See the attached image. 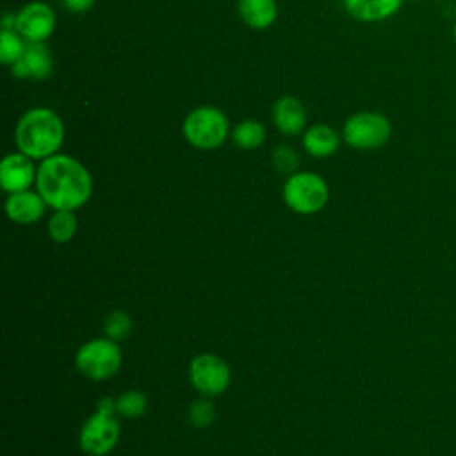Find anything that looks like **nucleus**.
I'll use <instances>...</instances> for the list:
<instances>
[{
    "label": "nucleus",
    "mask_w": 456,
    "mask_h": 456,
    "mask_svg": "<svg viewBox=\"0 0 456 456\" xmlns=\"http://www.w3.org/2000/svg\"><path fill=\"white\" fill-rule=\"evenodd\" d=\"M37 192L53 210H77L93 194V178L75 157L55 153L41 160L36 175Z\"/></svg>",
    "instance_id": "nucleus-1"
},
{
    "label": "nucleus",
    "mask_w": 456,
    "mask_h": 456,
    "mask_svg": "<svg viewBox=\"0 0 456 456\" xmlns=\"http://www.w3.org/2000/svg\"><path fill=\"white\" fill-rule=\"evenodd\" d=\"M14 141L27 157L45 160L55 155L64 141L62 119L48 107H34L18 119Z\"/></svg>",
    "instance_id": "nucleus-2"
},
{
    "label": "nucleus",
    "mask_w": 456,
    "mask_h": 456,
    "mask_svg": "<svg viewBox=\"0 0 456 456\" xmlns=\"http://www.w3.org/2000/svg\"><path fill=\"white\" fill-rule=\"evenodd\" d=\"M121 424L116 419V399L103 397L96 403V411L82 424L78 445L89 456H107L116 447Z\"/></svg>",
    "instance_id": "nucleus-3"
},
{
    "label": "nucleus",
    "mask_w": 456,
    "mask_h": 456,
    "mask_svg": "<svg viewBox=\"0 0 456 456\" xmlns=\"http://www.w3.org/2000/svg\"><path fill=\"white\" fill-rule=\"evenodd\" d=\"M228 118L226 114L210 105L192 109L182 125L183 137L198 150H216L228 137Z\"/></svg>",
    "instance_id": "nucleus-4"
},
{
    "label": "nucleus",
    "mask_w": 456,
    "mask_h": 456,
    "mask_svg": "<svg viewBox=\"0 0 456 456\" xmlns=\"http://www.w3.org/2000/svg\"><path fill=\"white\" fill-rule=\"evenodd\" d=\"M285 205L301 216H310L324 208L330 198L326 180L312 171H296L283 183Z\"/></svg>",
    "instance_id": "nucleus-5"
},
{
    "label": "nucleus",
    "mask_w": 456,
    "mask_h": 456,
    "mask_svg": "<svg viewBox=\"0 0 456 456\" xmlns=\"http://www.w3.org/2000/svg\"><path fill=\"white\" fill-rule=\"evenodd\" d=\"M123 362L121 349L116 340L93 338L82 344L75 354V365L78 372L93 381H103L112 378Z\"/></svg>",
    "instance_id": "nucleus-6"
},
{
    "label": "nucleus",
    "mask_w": 456,
    "mask_h": 456,
    "mask_svg": "<svg viewBox=\"0 0 456 456\" xmlns=\"http://www.w3.org/2000/svg\"><path fill=\"white\" fill-rule=\"evenodd\" d=\"M392 125L387 116L374 110H362L349 116L342 128V137L354 150H378L388 142Z\"/></svg>",
    "instance_id": "nucleus-7"
},
{
    "label": "nucleus",
    "mask_w": 456,
    "mask_h": 456,
    "mask_svg": "<svg viewBox=\"0 0 456 456\" xmlns=\"http://www.w3.org/2000/svg\"><path fill=\"white\" fill-rule=\"evenodd\" d=\"M189 379L192 387L208 397L221 395L230 385L228 363L212 353L196 354L189 363Z\"/></svg>",
    "instance_id": "nucleus-8"
},
{
    "label": "nucleus",
    "mask_w": 456,
    "mask_h": 456,
    "mask_svg": "<svg viewBox=\"0 0 456 456\" xmlns=\"http://www.w3.org/2000/svg\"><path fill=\"white\" fill-rule=\"evenodd\" d=\"M55 12L45 2H30L16 12V32L28 43H43L55 30Z\"/></svg>",
    "instance_id": "nucleus-9"
},
{
    "label": "nucleus",
    "mask_w": 456,
    "mask_h": 456,
    "mask_svg": "<svg viewBox=\"0 0 456 456\" xmlns=\"http://www.w3.org/2000/svg\"><path fill=\"white\" fill-rule=\"evenodd\" d=\"M36 175L32 159L21 151L9 153L0 162V185L9 194L27 191L36 182Z\"/></svg>",
    "instance_id": "nucleus-10"
},
{
    "label": "nucleus",
    "mask_w": 456,
    "mask_h": 456,
    "mask_svg": "<svg viewBox=\"0 0 456 456\" xmlns=\"http://www.w3.org/2000/svg\"><path fill=\"white\" fill-rule=\"evenodd\" d=\"M53 69V61L48 46L45 43H27V48L18 62L11 66V73L16 78L43 80L50 77Z\"/></svg>",
    "instance_id": "nucleus-11"
},
{
    "label": "nucleus",
    "mask_w": 456,
    "mask_h": 456,
    "mask_svg": "<svg viewBox=\"0 0 456 456\" xmlns=\"http://www.w3.org/2000/svg\"><path fill=\"white\" fill-rule=\"evenodd\" d=\"M46 207L48 205L45 203L43 196L37 191L32 192L30 189L12 192V194H9V198L5 201L7 217L18 224L37 223L43 217Z\"/></svg>",
    "instance_id": "nucleus-12"
},
{
    "label": "nucleus",
    "mask_w": 456,
    "mask_h": 456,
    "mask_svg": "<svg viewBox=\"0 0 456 456\" xmlns=\"http://www.w3.org/2000/svg\"><path fill=\"white\" fill-rule=\"evenodd\" d=\"M273 121L278 132L285 135H297L305 130L306 110L296 96H281L273 105Z\"/></svg>",
    "instance_id": "nucleus-13"
},
{
    "label": "nucleus",
    "mask_w": 456,
    "mask_h": 456,
    "mask_svg": "<svg viewBox=\"0 0 456 456\" xmlns=\"http://www.w3.org/2000/svg\"><path fill=\"white\" fill-rule=\"evenodd\" d=\"M403 5V0H344V7L351 18L374 23L394 16Z\"/></svg>",
    "instance_id": "nucleus-14"
},
{
    "label": "nucleus",
    "mask_w": 456,
    "mask_h": 456,
    "mask_svg": "<svg viewBox=\"0 0 456 456\" xmlns=\"http://www.w3.org/2000/svg\"><path fill=\"white\" fill-rule=\"evenodd\" d=\"M340 135L330 125H312L303 134V148L315 159H326L338 150Z\"/></svg>",
    "instance_id": "nucleus-15"
},
{
    "label": "nucleus",
    "mask_w": 456,
    "mask_h": 456,
    "mask_svg": "<svg viewBox=\"0 0 456 456\" xmlns=\"http://www.w3.org/2000/svg\"><path fill=\"white\" fill-rule=\"evenodd\" d=\"M237 11L242 21L256 30L271 27L278 14L274 0H237Z\"/></svg>",
    "instance_id": "nucleus-16"
},
{
    "label": "nucleus",
    "mask_w": 456,
    "mask_h": 456,
    "mask_svg": "<svg viewBox=\"0 0 456 456\" xmlns=\"http://www.w3.org/2000/svg\"><path fill=\"white\" fill-rule=\"evenodd\" d=\"M265 139V128L255 119H244L232 130V141L240 150H255Z\"/></svg>",
    "instance_id": "nucleus-17"
},
{
    "label": "nucleus",
    "mask_w": 456,
    "mask_h": 456,
    "mask_svg": "<svg viewBox=\"0 0 456 456\" xmlns=\"http://www.w3.org/2000/svg\"><path fill=\"white\" fill-rule=\"evenodd\" d=\"M77 216L73 210H55L48 219V235L53 242H69L77 233Z\"/></svg>",
    "instance_id": "nucleus-18"
},
{
    "label": "nucleus",
    "mask_w": 456,
    "mask_h": 456,
    "mask_svg": "<svg viewBox=\"0 0 456 456\" xmlns=\"http://www.w3.org/2000/svg\"><path fill=\"white\" fill-rule=\"evenodd\" d=\"M27 48L25 39L16 32V28H2L0 34V61L5 66L18 62Z\"/></svg>",
    "instance_id": "nucleus-19"
},
{
    "label": "nucleus",
    "mask_w": 456,
    "mask_h": 456,
    "mask_svg": "<svg viewBox=\"0 0 456 456\" xmlns=\"http://www.w3.org/2000/svg\"><path fill=\"white\" fill-rule=\"evenodd\" d=\"M148 410V397L139 390H126L116 397V413L125 419H139Z\"/></svg>",
    "instance_id": "nucleus-20"
},
{
    "label": "nucleus",
    "mask_w": 456,
    "mask_h": 456,
    "mask_svg": "<svg viewBox=\"0 0 456 456\" xmlns=\"http://www.w3.org/2000/svg\"><path fill=\"white\" fill-rule=\"evenodd\" d=\"M103 331L109 338L119 342L132 331V317L123 310H112L103 321Z\"/></svg>",
    "instance_id": "nucleus-21"
},
{
    "label": "nucleus",
    "mask_w": 456,
    "mask_h": 456,
    "mask_svg": "<svg viewBox=\"0 0 456 456\" xmlns=\"http://www.w3.org/2000/svg\"><path fill=\"white\" fill-rule=\"evenodd\" d=\"M214 415H216L214 406L207 399H198L189 406V420L194 428H200V429L208 428L214 420Z\"/></svg>",
    "instance_id": "nucleus-22"
},
{
    "label": "nucleus",
    "mask_w": 456,
    "mask_h": 456,
    "mask_svg": "<svg viewBox=\"0 0 456 456\" xmlns=\"http://www.w3.org/2000/svg\"><path fill=\"white\" fill-rule=\"evenodd\" d=\"M299 164L297 153L290 146H278L273 151V166L280 173H296V167Z\"/></svg>",
    "instance_id": "nucleus-23"
},
{
    "label": "nucleus",
    "mask_w": 456,
    "mask_h": 456,
    "mask_svg": "<svg viewBox=\"0 0 456 456\" xmlns=\"http://www.w3.org/2000/svg\"><path fill=\"white\" fill-rule=\"evenodd\" d=\"M62 4L71 12H87L94 5V0H62Z\"/></svg>",
    "instance_id": "nucleus-24"
},
{
    "label": "nucleus",
    "mask_w": 456,
    "mask_h": 456,
    "mask_svg": "<svg viewBox=\"0 0 456 456\" xmlns=\"http://www.w3.org/2000/svg\"><path fill=\"white\" fill-rule=\"evenodd\" d=\"M452 39H454V43H456V21H454V25H452Z\"/></svg>",
    "instance_id": "nucleus-25"
}]
</instances>
